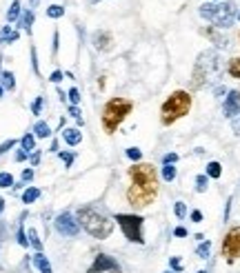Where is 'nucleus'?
<instances>
[{"label": "nucleus", "instance_id": "f257e3e1", "mask_svg": "<svg viewBox=\"0 0 240 273\" xmlns=\"http://www.w3.org/2000/svg\"><path fill=\"white\" fill-rule=\"evenodd\" d=\"M76 220L89 236L98 238V240L109 238L111 231H114V220H109L105 213H100L93 206H80L78 213H76Z\"/></svg>", "mask_w": 240, "mask_h": 273}, {"label": "nucleus", "instance_id": "f03ea898", "mask_svg": "<svg viewBox=\"0 0 240 273\" xmlns=\"http://www.w3.org/2000/svg\"><path fill=\"white\" fill-rule=\"evenodd\" d=\"M222 69V63H220V56L216 54L213 49H207L198 56L194 65V73H191V87L194 89H200L204 87L213 76H218Z\"/></svg>", "mask_w": 240, "mask_h": 273}, {"label": "nucleus", "instance_id": "7ed1b4c3", "mask_svg": "<svg viewBox=\"0 0 240 273\" xmlns=\"http://www.w3.org/2000/svg\"><path fill=\"white\" fill-rule=\"evenodd\" d=\"M191 109V96L187 91H173L160 107V120L162 125H173L178 118L187 116Z\"/></svg>", "mask_w": 240, "mask_h": 273}, {"label": "nucleus", "instance_id": "20e7f679", "mask_svg": "<svg viewBox=\"0 0 240 273\" xmlns=\"http://www.w3.org/2000/svg\"><path fill=\"white\" fill-rule=\"evenodd\" d=\"M133 104L127 98H111L109 102L102 107V127H105L107 134H114L120 127V122L131 113Z\"/></svg>", "mask_w": 240, "mask_h": 273}, {"label": "nucleus", "instance_id": "39448f33", "mask_svg": "<svg viewBox=\"0 0 240 273\" xmlns=\"http://www.w3.org/2000/svg\"><path fill=\"white\" fill-rule=\"evenodd\" d=\"M236 14H238V11H236L234 2H216V5L204 2V5L200 7V16H202L204 20H209L213 27H220V29H229L236 20Z\"/></svg>", "mask_w": 240, "mask_h": 273}, {"label": "nucleus", "instance_id": "423d86ee", "mask_svg": "<svg viewBox=\"0 0 240 273\" xmlns=\"http://www.w3.org/2000/svg\"><path fill=\"white\" fill-rule=\"evenodd\" d=\"M114 220L120 224V229H122L124 238H127L129 242H138V244H142V242H145V238H142V222H145V220H142L140 215L118 213Z\"/></svg>", "mask_w": 240, "mask_h": 273}, {"label": "nucleus", "instance_id": "0eeeda50", "mask_svg": "<svg viewBox=\"0 0 240 273\" xmlns=\"http://www.w3.org/2000/svg\"><path fill=\"white\" fill-rule=\"evenodd\" d=\"M156 196H158V189L156 187H145V184H136V182H131V187H129V191H127L129 205L136 206V209L149 206L151 202L156 200Z\"/></svg>", "mask_w": 240, "mask_h": 273}, {"label": "nucleus", "instance_id": "6e6552de", "mask_svg": "<svg viewBox=\"0 0 240 273\" xmlns=\"http://www.w3.org/2000/svg\"><path fill=\"white\" fill-rule=\"evenodd\" d=\"M129 175H131V182L158 189V175H156V169L151 165H133L129 169Z\"/></svg>", "mask_w": 240, "mask_h": 273}, {"label": "nucleus", "instance_id": "1a4fd4ad", "mask_svg": "<svg viewBox=\"0 0 240 273\" xmlns=\"http://www.w3.org/2000/svg\"><path fill=\"white\" fill-rule=\"evenodd\" d=\"M222 255L227 258V262H234L236 258H240V227L227 231L225 240H222Z\"/></svg>", "mask_w": 240, "mask_h": 273}, {"label": "nucleus", "instance_id": "9d476101", "mask_svg": "<svg viewBox=\"0 0 240 273\" xmlns=\"http://www.w3.org/2000/svg\"><path fill=\"white\" fill-rule=\"evenodd\" d=\"M53 224H56V231L60 233V236L76 238V236L80 233V224H78V220H76V218H71V215L67 213V211H65V213H60V215H58V218H56V222H53Z\"/></svg>", "mask_w": 240, "mask_h": 273}, {"label": "nucleus", "instance_id": "9b49d317", "mask_svg": "<svg viewBox=\"0 0 240 273\" xmlns=\"http://www.w3.org/2000/svg\"><path fill=\"white\" fill-rule=\"evenodd\" d=\"M107 271H120V264L107 253H98L91 267L87 269V273H107Z\"/></svg>", "mask_w": 240, "mask_h": 273}, {"label": "nucleus", "instance_id": "f8f14e48", "mask_svg": "<svg viewBox=\"0 0 240 273\" xmlns=\"http://www.w3.org/2000/svg\"><path fill=\"white\" fill-rule=\"evenodd\" d=\"M227 118H236L240 113V91H229L225 100V107H222Z\"/></svg>", "mask_w": 240, "mask_h": 273}, {"label": "nucleus", "instance_id": "ddd939ff", "mask_svg": "<svg viewBox=\"0 0 240 273\" xmlns=\"http://www.w3.org/2000/svg\"><path fill=\"white\" fill-rule=\"evenodd\" d=\"M111 34L109 32H96L93 34V47H96L98 51H109L111 49Z\"/></svg>", "mask_w": 240, "mask_h": 273}, {"label": "nucleus", "instance_id": "4468645a", "mask_svg": "<svg viewBox=\"0 0 240 273\" xmlns=\"http://www.w3.org/2000/svg\"><path fill=\"white\" fill-rule=\"evenodd\" d=\"M62 140H65L67 144H71V147H76V144L82 142V134H80V129H74V127H69V129L62 131Z\"/></svg>", "mask_w": 240, "mask_h": 273}, {"label": "nucleus", "instance_id": "2eb2a0df", "mask_svg": "<svg viewBox=\"0 0 240 273\" xmlns=\"http://www.w3.org/2000/svg\"><path fill=\"white\" fill-rule=\"evenodd\" d=\"M34 264H36V269H38L40 273H53V267H51V262H49V260L44 258V255L40 253V251L34 255Z\"/></svg>", "mask_w": 240, "mask_h": 273}, {"label": "nucleus", "instance_id": "dca6fc26", "mask_svg": "<svg viewBox=\"0 0 240 273\" xmlns=\"http://www.w3.org/2000/svg\"><path fill=\"white\" fill-rule=\"evenodd\" d=\"M202 34H204V36H209V38H211V40L216 42V45L220 47V49H225V47H229V40H227V38L222 36V34H218L216 29H204Z\"/></svg>", "mask_w": 240, "mask_h": 273}, {"label": "nucleus", "instance_id": "f3484780", "mask_svg": "<svg viewBox=\"0 0 240 273\" xmlns=\"http://www.w3.org/2000/svg\"><path fill=\"white\" fill-rule=\"evenodd\" d=\"M20 147L27 156H31V151H36V136L34 134H25L20 140Z\"/></svg>", "mask_w": 240, "mask_h": 273}, {"label": "nucleus", "instance_id": "a211bd4d", "mask_svg": "<svg viewBox=\"0 0 240 273\" xmlns=\"http://www.w3.org/2000/svg\"><path fill=\"white\" fill-rule=\"evenodd\" d=\"M34 136L36 138H49V136H51V129H49V125L47 122H36L34 125Z\"/></svg>", "mask_w": 240, "mask_h": 273}, {"label": "nucleus", "instance_id": "6ab92c4d", "mask_svg": "<svg viewBox=\"0 0 240 273\" xmlns=\"http://www.w3.org/2000/svg\"><path fill=\"white\" fill-rule=\"evenodd\" d=\"M31 25H34V9L25 11V14L20 16V27L25 29L27 34H31Z\"/></svg>", "mask_w": 240, "mask_h": 273}, {"label": "nucleus", "instance_id": "aec40b11", "mask_svg": "<svg viewBox=\"0 0 240 273\" xmlns=\"http://www.w3.org/2000/svg\"><path fill=\"white\" fill-rule=\"evenodd\" d=\"M0 85H2V89H9V91H11L13 87H16L13 73H11V71H2V73H0Z\"/></svg>", "mask_w": 240, "mask_h": 273}, {"label": "nucleus", "instance_id": "412c9836", "mask_svg": "<svg viewBox=\"0 0 240 273\" xmlns=\"http://www.w3.org/2000/svg\"><path fill=\"white\" fill-rule=\"evenodd\" d=\"M38 198H40V189H36V187H29L22 193V202H25V205H31V202H36Z\"/></svg>", "mask_w": 240, "mask_h": 273}, {"label": "nucleus", "instance_id": "4be33fe9", "mask_svg": "<svg viewBox=\"0 0 240 273\" xmlns=\"http://www.w3.org/2000/svg\"><path fill=\"white\" fill-rule=\"evenodd\" d=\"M18 18H20V0H13L9 11H7V20L13 23V20H18Z\"/></svg>", "mask_w": 240, "mask_h": 273}, {"label": "nucleus", "instance_id": "5701e85b", "mask_svg": "<svg viewBox=\"0 0 240 273\" xmlns=\"http://www.w3.org/2000/svg\"><path fill=\"white\" fill-rule=\"evenodd\" d=\"M18 40V32H13L11 27H4L0 32V42H16Z\"/></svg>", "mask_w": 240, "mask_h": 273}, {"label": "nucleus", "instance_id": "b1692460", "mask_svg": "<svg viewBox=\"0 0 240 273\" xmlns=\"http://www.w3.org/2000/svg\"><path fill=\"white\" fill-rule=\"evenodd\" d=\"M47 16H49V18H62V16H65V7H62V5H49L47 7Z\"/></svg>", "mask_w": 240, "mask_h": 273}, {"label": "nucleus", "instance_id": "393cba45", "mask_svg": "<svg viewBox=\"0 0 240 273\" xmlns=\"http://www.w3.org/2000/svg\"><path fill=\"white\" fill-rule=\"evenodd\" d=\"M220 173H222L220 162H209V165H207V175H209V178H220Z\"/></svg>", "mask_w": 240, "mask_h": 273}, {"label": "nucleus", "instance_id": "a878e982", "mask_svg": "<svg viewBox=\"0 0 240 273\" xmlns=\"http://www.w3.org/2000/svg\"><path fill=\"white\" fill-rule=\"evenodd\" d=\"M209 251H211V242L209 240H204V242H200V246H198V258H202V260H207L209 258Z\"/></svg>", "mask_w": 240, "mask_h": 273}, {"label": "nucleus", "instance_id": "bb28decb", "mask_svg": "<svg viewBox=\"0 0 240 273\" xmlns=\"http://www.w3.org/2000/svg\"><path fill=\"white\" fill-rule=\"evenodd\" d=\"M229 76L231 78H238V80H240V58H234L229 63Z\"/></svg>", "mask_w": 240, "mask_h": 273}, {"label": "nucleus", "instance_id": "cd10ccee", "mask_svg": "<svg viewBox=\"0 0 240 273\" xmlns=\"http://www.w3.org/2000/svg\"><path fill=\"white\" fill-rule=\"evenodd\" d=\"M173 178H176V167H173V165H164L162 167V180L171 182Z\"/></svg>", "mask_w": 240, "mask_h": 273}, {"label": "nucleus", "instance_id": "c85d7f7f", "mask_svg": "<svg viewBox=\"0 0 240 273\" xmlns=\"http://www.w3.org/2000/svg\"><path fill=\"white\" fill-rule=\"evenodd\" d=\"M207 182H209V175H198V178H196V191L204 193L207 191Z\"/></svg>", "mask_w": 240, "mask_h": 273}, {"label": "nucleus", "instance_id": "c756f323", "mask_svg": "<svg viewBox=\"0 0 240 273\" xmlns=\"http://www.w3.org/2000/svg\"><path fill=\"white\" fill-rule=\"evenodd\" d=\"M127 158H129V160H133V162H140L142 151H140L138 147H129V149H127Z\"/></svg>", "mask_w": 240, "mask_h": 273}, {"label": "nucleus", "instance_id": "7c9ffc66", "mask_svg": "<svg viewBox=\"0 0 240 273\" xmlns=\"http://www.w3.org/2000/svg\"><path fill=\"white\" fill-rule=\"evenodd\" d=\"M67 111H69L71 118H76V120H78V125H82V122H84V120H82V113H80V109H78V104H71Z\"/></svg>", "mask_w": 240, "mask_h": 273}, {"label": "nucleus", "instance_id": "2f4dec72", "mask_svg": "<svg viewBox=\"0 0 240 273\" xmlns=\"http://www.w3.org/2000/svg\"><path fill=\"white\" fill-rule=\"evenodd\" d=\"M173 211H176V218H185L187 215V205L185 202H176V205H173Z\"/></svg>", "mask_w": 240, "mask_h": 273}, {"label": "nucleus", "instance_id": "473e14b6", "mask_svg": "<svg viewBox=\"0 0 240 273\" xmlns=\"http://www.w3.org/2000/svg\"><path fill=\"white\" fill-rule=\"evenodd\" d=\"M29 242L34 244V249H36V251H40V249H42V242H40V238L36 236V231H34V229H29Z\"/></svg>", "mask_w": 240, "mask_h": 273}, {"label": "nucleus", "instance_id": "72a5a7b5", "mask_svg": "<svg viewBox=\"0 0 240 273\" xmlns=\"http://www.w3.org/2000/svg\"><path fill=\"white\" fill-rule=\"evenodd\" d=\"M11 184H13V175L11 173H0V187L7 189V187H11Z\"/></svg>", "mask_w": 240, "mask_h": 273}, {"label": "nucleus", "instance_id": "f704fd0d", "mask_svg": "<svg viewBox=\"0 0 240 273\" xmlns=\"http://www.w3.org/2000/svg\"><path fill=\"white\" fill-rule=\"evenodd\" d=\"M67 96H69V102H71V104H78V102H80V91L76 89V87H71Z\"/></svg>", "mask_w": 240, "mask_h": 273}, {"label": "nucleus", "instance_id": "c9c22d12", "mask_svg": "<svg viewBox=\"0 0 240 273\" xmlns=\"http://www.w3.org/2000/svg\"><path fill=\"white\" fill-rule=\"evenodd\" d=\"M40 109H42V98L38 96V98L34 100V104H31V113H36V116H38V113H40Z\"/></svg>", "mask_w": 240, "mask_h": 273}, {"label": "nucleus", "instance_id": "e433bc0d", "mask_svg": "<svg viewBox=\"0 0 240 273\" xmlns=\"http://www.w3.org/2000/svg\"><path fill=\"white\" fill-rule=\"evenodd\" d=\"M18 244H22V246L29 244V240L25 238V229H22V224H20V229H18Z\"/></svg>", "mask_w": 240, "mask_h": 273}, {"label": "nucleus", "instance_id": "4c0bfd02", "mask_svg": "<svg viewBox=\"0 0 240 273\" xmlns=\"http://www.w3.org/2000/svg\"><path fill=\"white\" fill-rule=\"evenodd\" d=\"M162 162H164V165H176V162H178V153H167V156L162 158Z\"/></svg>", "mask_w": 240, "mask_h": 273}, {"label": "nucleus", "instance_id": "58836bf2", "mask_svg": "<svg viewBox=\"0 0 240 273\" xmlns=\"http://www.w3.org/2000/svg\"><path fill=\"white\" fill-rule=\"evenodd\" d=\"M60 160L65 162L67 167H69L71 162H74V153H67V151H62V153H60Z\"/></svg>", "mask_w": 240, "mask_h": 273}, {"label": "nucleus", "instance_id": "ea45409f", "mask_svg": "<svg viewBox=\"0 0 240 273\" xmlns=\"http://www.w3.org/2000/svg\"><path fill=\"white\" fill-rule=\"evenodd\" d=\"M169 267H171L173 271H182V262H180L178 258H171V260H169Z\"/></svg>", "mask_w": 240, "mask_h": 273}, {"label": "nucleus", "instance_id": "a19ab883", "mask_svg": "<svg viewBox=\"0 0 240 273\" xmlns=\"http://www.w3.org/2000/svg\"><path fill=\"white\" fill-rule=\"evenodd\" d=\"M22 180H25V182H31V180H34V171L25 169V171H22Z\"/></svg>", "mask_w": 240, "mask_h": 273}, {"label": "nucleus", "instance_id": "79ce46f5", "mask_svg": "<svg viewBox=\"0 0 240 273\" xmlns=\"http://www.w3.org/2000/svg\"><path fill=\"white\" fill-rule=\"evenodd\" d=\"M191 220H194V222H202V211H191Z\"/></svg>", "mask_w": 240, "mask_h": 273}, {"label": "nucleus", "instance_id": "37998d69", "mask_svg": "<svg viewBox=\"0 0 240 273\" xmlns=\"http://www.w3.org/2000/svg\"><path fill=\"white\" fill-rule=\"evenodd\" d=\"M173 236H176V238H185L187 236V229L185 227H176V229H173Z\"/></svg>", "mask_w": 240, "mask_h": 273}, {"label": "nucleus", "instance_id": "c03bdc74", "mask_svg": "<svg viewBox=\"0 0 240 273\" xmlns=\"http://www.w3.org/2000/svg\"><path fill=\"white\" fill-rule=\"evenodd\" d=\"M13 144H16V140H7V142L2 144V147H0V153H4V151H9V149L13 147Z\"/></svg>", "mask_w": 240, "mask_h": 273}, {"label": "nucleus", "instance_id": "a18cd8bd", "mask_svg": "<svg viewBox=\"0 0 240 273\" xmlns=\"http://www.w3.org/2000/svg\"><path fill=\"white\" fill-rule=\"evenodd\" d=\"M49 80H51V82H56V85H58V82L62 80V71H53V73H51V78H49Z\"/></svg>", "mask_w": 240, "mask_h": 273}, {"label": "nucleus", "instance_id": "49530a36", "mask_svg": "<svg viewBox=\"0 0 240 273\" xmlns=\"http://www.w3.org/2000/svg\"><path fill=\"white\" fill-rule=\"evenodd\" d=\"M231 129H234V134H238V136H240V118H236V120H234Z\"/></svg>", "mask_w": 240, "mask_h": 273}, {"label": "nucleus", "instance_id": "de8ad7c7", "mask_svg": "<svg viewBox=\"0 0 240 273\" xmlns=\"http://www.w3.org/2000/svg\"><path fill=\"white\" fill-rule=\"evenodd\" d=\"M40 160V151H34V156H31V165H38Z\"/></svg>", "mask_w": 240, "mask_h": 273}, {"label": "nucleus", "instance_id": "09e8293b", "mask_svg": "<svg viewBox=\"0 0 240 273\" xmlns=\"http://www.w3.org/2000/svg\"><path fill=\"white\" fill-rule=\"evenodd\" d=\"M25 158H27V153H25V151H22V149H20V151H18V153H16V160H18V162H20V160H25Z\"/></svg>", "mask_w": 240, "mask_h": 273}, {"label": "nucleus", "instance_id": "8fccbe9b", "mask_svg": "<svg viewBox=\"0 0 240 273\" xmlns=\"http://www.w3.org/2000/svg\"><path fill=\"white\" fill-rule=\"evenodd\" d=\"M53 51H58V32L53 34Z\"/></svg>", "mask_w": 240, "mask_h": 273}, {"label": "nucleus", "instance_id": "3c124183", "mask_svg": "<svg viewBox=\"0 0 240 273\" xmlns=\"http://www.w3.org/2000/svg\"><path fill=\"white\" fill-rule=\"evenodd\" d=\"M2 211H4V200L0 198V213H2Z\"/></svg>", "mask_w": 240, "mask_h": 273}, {"label": "nucleus", "instance_id": "603ef678", "mask_svg": "<svg viewBox=\"0 0 240 273\" xmlns=\"http://www.w3.org/2000/svg\"><path fill=\"white\" fill-rule=\"evenodd\" d=\"M36 5H38V0H31V9H34Z\"/></svg>", "mask_w": 240, "mask_h": 273}, {"label": "nucleus", "instance_id": "864d4df0", "mask_svg": "<svg viewBox=\"0 0 240 273\" xmlns=\"http://www.w3.org/2000/svg\"><path fill=\"white\" fill-rule=\"evenodd\" d=\"M89 2H91V5H96V2H100V0H89Z\"/></svg>", "mask_w": 240, "mask_h": 273}, {"label": "nucleus", "instance_id": "5fc2aeb1", "mask_svg": "<svg viewBox=\"0 0 240 273\" xmlns=\"http://www.w3.org/2000/svg\"><path fill=\"white\" fill-rule=\"evenodd\" d=\"M2 91H4V89H2V85H0V98H2Z\"/></svg>", "mask_w": 240, "mask_h": 273}, {"label": "nucleus", "instance_id": "6e6d98bb", "mask_svg": "<svg viewBox=\"0 0 240 273\" xmlns=\"http://www.w3.org/2000/svg\"><path fill=\"white\" fill-rule=\"evenodd\" d=\"M236 18H238V20H240V11H238V14H236Z\"/></svg>", "mask_w": 240, "mask_h": 273}, {"label": "nucleus", "instance_id": "4d7b16f0", "mask_svg": "<svg viewBox=\"0 0 240 273\" xmlns=\"http://www.w3.org/2000/svg\"><path fill=\"white\" fill-rule=\"evenodd\" d=\"M198 273H207V271H198Z\"/></svg>", "mask_w": 240, "mask_h": 273}, {"label": "nucleus", "instance_id": "13d9d810", "mask_svg": "<svg viewBox=\"0 0 240 273\" xmlns=\"http://www.w3.org/2000/svg\"><path fill=\"white\" fill-rule=\"evenodd\" d=\"M164 273H171V271H164Z\"/></svg>", "mask_w": 240, "mask_h": 273}, {"label": "nucleus", "instance_id": "bf43d9fd", "mask_svg": "<svg viewBox=\"0 0 240 273\" xmlns=\"http://www.w3.org/2000/svg\"><path fill=\"white\" fill-rule=\"evenodd\" d=\"M114 273H120V271H114Z\"/></svg>", "mask_w": 240, "mask_h": 273}]
</instances>
